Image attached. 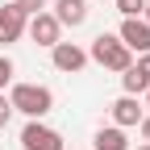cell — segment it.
Wrapping results in <instances>:
<instances>
[{
	"label": "cell",
	"mask_w": 150,
	"mask_h": 150,
	"mask_svg": "<svg viewBox=\"0 0 150 150\" xmlns=\"http://www.w3.org/2000/svg\"><path fill=\"white\" fill-rule=\"evenodd\" d=\"M117 38H121L129 50H138V54H146V50H150V25L142 21V17H125Z\"/></svg>",
	"instance_id": "8992f818"
},
{
	"label": "cell",
	"mask_w": 150,
	"mask_h": 150,
	"mask_svg": "<svg viewBox=\"0 0 150 150\" xmlns=\"http://www.w3.org/2000/svg\"><path fill=\"white\" fill-rule=\"evenodd\" d=\"M54 21L79 29V25L88 21V0H54Z\"/></svg>",
	"instance_id": "ba28073f"
},
{
	"label": "cell",
	"mask_w": 150,
	"mask_h": 150,
	"mask_svg": "<svg viewBox=\"0 0 150 150\" xmlns=\"http://www.w3.org/2000/svg\"><path fill=\"white\" fill-rule=\"evenodd\" d=\"M50 59H54V67L59 71H83V63H88V50L83 46H75V42H59V46H50Z\"/></svg>",
	"instance_id": "5b68a950"
},
{
	"label": "cell",
	"mask_w": 150,
	"mask_h": 150,
	"mask_svg": "<svg viewBox=\"0 0 150 150\" xmlns=\"http://www.w3.org/2000/svg\"><path fill=\"white\" fill-rule=\"evenodd\" d=\"M142 21H146V25H150V0H146V8H142Z\"/></svg>",
	"instance_id": "ac0fdd59"
},
{
	"label": "cell",
	"mask_w": 150,
	"mask_h": 150,
	"mask_svg": "<svg viewBox=\"0 0 150 150\" xmlns=\"http://www.w3.org/2000/svg\"><path fill=\"white\" fill-rule=\"evenodd\" d=\"M25 33L33 38L38 46H59V42H63V25L54 21V13H46V8L33 13L29 21H25Z\"/></svg>",
	"instance_id": "3957f363"
},
{
	"label": "cell",
	"mask_w": 150,
	"mask_h": 150,
	"mask_svg": "<svg viewBox=\"0 0 150 150\" xmlns=\"http://www.w3.org/2000/svg\"><path fill=\"white\" fill-rule=\"evenodd\" d=\"M88 4H92V0H88Z\"/></svg>",
	"instance_id": "44dd1931"
},
{
	"label": "cell",
	"mask_w": 150,
	"mask_h": 150,
	"mask_svg": "<svg viewBox=\"0 0 150 150\" xmlns=\"http://www.w3.org/2000/svg\"><path fill=\"white\" fill-rule=\"evenodd\" d=\"M88 59L100 63V67H108V71H125L129 63H134V50H129L117 33H96L92 46H88Z\"/></svg>",
	"instance_id": "7a4b0ae2"
},
{
	"label": "cell",
	"mask_w": 150,
	"mask_h": 150,
	"mask_svg": "<svg viewBox=\"0 0 150 150\" xmlns=\"http://www.w3.org/2000/svg\"><path fill=\"white\" fill-rule=\"evenodd\" d=\"M21 150H63V134L42 121H29L21 129Z\"/></svg>",
	"instance_id": "277c9868"
},
{
	"label": "cell",
	"mask_w": 150,
	"mask_h": 150,
	"mask_svg": "<svg viewBox=\"0 0 150 150\" xmlns=\"http://www.w3.org/2000/svg\"><path fill=\"white\" fill-rule=\"evenodd\" d=\"M142 117H146V112H142L138 96H121V100H112V125H121V129H129V125H138Z\"/></svg>",
	"instance_id": "9c48e42d"
},
{
	"label": "cell",
	"mask_w": 150,
	"mask_h": 150,
	"mask_svg": "<svg viewBox=\"0 0 150 150\" xmlns=\"http://www.w3.org/2000/svg\"><path fill=\"white\" fill-rule=\"evenodd\" d=\"M13 83V59H8V54H0V92H4Z\"/></svg>",
	"instance_id": "4fadbf2b"
},
{
	"label": "cell",
	"mask_w": 150,
	"mask_h": 150,
	"mask_svg": "<svg viewBox=\"0 0 150 150\" xmlns=\"http://www.w3.org/2000/svg\"><path fill=\"white\" fill-rule=\"evenodd\" d=\"M134 67H138L146 79H150V50H146V54H138V63H134Z\"/></svg>",
	"instance_id": "2e32d148"
},
{
	"label": "cell",
	"mask_w": 150,
	"mask_h": 150,
	"mask_svg": "<svg viewBox=\"0 0 150 150\" xmlns=\"http://www.w3.org/2000/svg\"><path fill=\"white\" fill-rule=\"evenodd\" d=\"M121 88H125V96H138V92H146V88H150V79H146V75H142L134 63H129V67L121 71Z\"/></svg>",
	"instance_id": "8fae6325"
},
{
	"label": "cell",
	"mask_w": 150,
	"mask_h": 150,
	"mask_svg": "<svg viewBox=\"0 0 150 150\" xmlns=\"http://www.w3.org/2000/svg\"><path fill=\"white\" fill-rule=\"evenodd\" d=\"M138 129H142V142H150V117H142V121H138Z\"/></svg>",
	"instance_id": "e0dca14e"
},
{
	"label": "cell",
	"mask_w": 150,
	"mask_h": 150,
	"mask_svg": "<svg viewBox=\"0 0 150 150\" xmlns=\"http://www.w3.org/2000/svg\"><path fill=\"white\" fill-rule=\"evenodd\" d=\"M138 150H150V142H142V146H138Z\"/></svg>",
	"instance_id": "d6986e66"
},
{
	"label": "cell",
	"mask_w": 150,
	"mask_h": 150,
	"mask_svg": "<svg viewBox=\"0 0 150 150\" xmlns=\"http://www.w3.org/2000/svg\"><path fill=\"white\" fill-rule=\"evenodd\" d=\"M8 104H13V112H25L29 121H42L46 112L54 108V92L42 88V83H13Z\"/></svg>",
	"instance_id": "6da1fadb"
},
{
	"label": "cell",
	"mask_w": 150,
	"mask_h": 150,
	"mask_svg": "<svg viewBox=\"0 0 150 150\" xmlns=\"http://www.w3.org/2000/svg\"><path fill=\"white\" fill-rule=\"evenodd\" d=\"M96 150H129V138H125V129L121 125H104V129H96Z\"/></svg>",
	"instance_id": "30bf717a"
},
{
	"label": "cell",
	"mask_w": 150,
	"mask_h": 150,
	"mask_svg": "<svg viewBox=\"0 0 150 150\" xmlns=\"http://www.w3.org/2000/svg\"><path fill=\"white\" fill-rule=\"evenodd\" d=\"M8 117H13V104H8V96H4V92H0V129L8 125Z\"/></svg>",
	"instance_id": "9a60e30c"
},
{
	"label": "cell",
	"mask_w": 150,
	"mask_h": 150,
	"mask_svg": "<svg viewBox=\"0 0 150 150\" xmlns=\"http://www.w3.org/2000/svg\"><path fill=\"white\" fill-rule=\"evenodd\" d=\"M146 104H150V88H146Z\"/></svg>",
	"instance_id": "ffe728a7"
},
{
	"label": "cell",
	"mask_w": 150,
	"mask_h": 150,
	"mask_svg": "<svg viewBox=\"0 0 150 150\" xmlns=\"http://www.w3.org/2000/svg\"><path fill=\"white\" fill-rule=\"evenodd\" d=\"M25 21H29V17L17 8V4H4V8H0V46L17 42V38L25 33Z\"/></svg>",
	"instance_id": "52a82bcc"
},
{
	"label": "cell",
	"mask_w": 150,
	"mask_h": 150,
	"mask_svg": "<svg viewBox=\"0 0 150 150\" xmlns=\"http://www.w3.org/2000/svg\"><path fill=\"white\" fill-rule=\"evenodd\" d=\"M13 4L21 8L25 17H33V13H42V8H46V0H13Z\"/></svg>",
	"instance_id": "5bb4252c"
},
{
	"label": "cell",
	"mask_w": 150,
	"mask_h": 150,
	"mask_svg": "<svg viewBox=\"0 0 150 150\" xmlns=\"http://www.w3.org/2000/svg\"><path fill=\"white\" fill-rule=\"evenodd\" d=\"M142 8H146V0H117L121 17H142Z\"/></svg>",
	"instance_id": "7c38bea8"
}]
</instances>
